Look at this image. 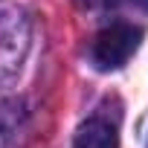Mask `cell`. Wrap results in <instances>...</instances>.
Segmentation results:
<instances>
[{"label": "cell", "mask_w": 148, "mask_h": 148, "mask_svg": "<svg viewBox=\"0 0 148 148\" xmlns=\"http://www.w3.org/2000/svg\"><path fill=\"white\" fill-rule=\"evenodd\" d=\"M142 29L134 23H110L102 29L93 41V64L99 70H119L131 61V55L139 49Z\"/></svg>", "instance_id": "1"}, {"label": "cell", "mask_w": 148, "mask_h": 148, "mask_svg": "<svg viewBox=\"0 0 148 148\" xmlns=\"http://www.w3.org/2000/svg\"><path fill=\"white\" fill-rule=\"evenodd\" d=\"M73 148H119V134L108 119H87L73 139Z\"/></svg>", "instance_id": "2"}, {"label": "cell", "mask_w": 148, "mask_h": 148, "mask_svg": "<svg viewBox=\"0 0 148 148\" xmlns=\"http://www.w3.org/2000/svg\"><path fill=\"white\" fill-rule=\"evenodd\" d=\"M23 122H26V113H23L21 102L0 105V148H15L18 145Z\"/></svg>", "instance_id": "3"}, {"label": "cell", "mask_w": 148, "mask_h": 148, "mask_svg": "<svg viewBox=\"0 0 148 148\" xmlns=\"http://www.w3.org/2000/svg\"><path fill=\"white\" fill-rule=\"evenodd\" d=\"M136 6H142V9H148V0H134Z\"/></svg>", "instance_id": "4"}]
</instances>
